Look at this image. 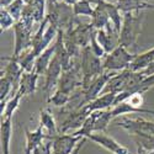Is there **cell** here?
Returning a JSON list of instances; mask_svg holds the SVG:
<instances>
[{"mask_svg": "<svg viewBox=\"0 0 154 154\" xmlns=\"http://www.w3.org/2000/svg\"><path fill=\"white\" fill-rule=\"evenodd\" d=\"M63 73V67H62V63L59 62V59L54 56L52 62H51L49 67L45 74L46 79H45V86H43V91L47 95V99L51 96V93H52L53 89L58 85L59 79L62 76Z\"/></svg>", "mask_w": 154, "mask_h": 154, "instance_id": "obj_10", "label": "cell"}, {"mask_svg": "<svg viewBox=\"0 0 154 154\" xmlns=\"http://www.w3.org/2000/svg\"><path fill=\"white\" fill-rule=\"evenodd\" d=\"M115 125L126 130L130 136H154V122L143 119L119 117V120H115Z\"/></svg>", "mask_w": 154, "mask_h": 154, "instance_id": "obj_6", "label": "cell"}, {"mask_svg": "<svg viewBox=\"0 0 154 154\" xmlns=\"http://www.w3.org/2000/svg\"><path fill=\"white\" fill-rule=\"evenodd\" d=\"M33 9V15L36 22H42L46 19V9H47V0H35L32 5Z\"/></svg>", "mask_w": 154, "mask_h": 154, "instance_id": "obj_31", "label": "cell"}, {"mask_svg": "<svg viewBox=\"0 0 154 154\" xmlns=\"http://www.w3.org/2000/svg\"><path fill=\"white\" fill-rule=\"evenodd\" d=\"M91 0H80V2H78L73 6L74 15L91 17L94 14V6H91Z\"/></svg>", "mask_w": 154, "mask_h": 154, "instance_id": "obj_29", "label": "cell"}, {"mask_svg": "<svg viewBox=\"0 0 154 154\" xmlns=\"http://www.w3.org/2000/svg\"><path fill=\"white\" fill-rule=\"evenodd\" d=\"M142 72H143L147 76H148V75H153V74H154V62L150 64V66H149L148 68H146V69H144V70H142Z\"/></svg>", "mask_w": 154, "mask_h": 154, "instance_id": "obj_37", "label": "cell"}, {"mask_svg": "<svg viewBox=\"0 0 154 154\" xmlns=\"http://www.w3.org/2000/svg\"><path fill=\"white\" fill-rule=\"evenodd\" d=\"M90 48H91L93 53H94L96 57H99V58H101V59H102V58H105L106 53H105L104 48L101 47V45L99 43L97 38H96V30L94 31V33H93V36H91V40H90Z\"/></svg>", "mask_w": 154, "mask_h": 154, "instance_id": "obj_34", "label": "cell"}, {"mask_svg": "<svg viewBox=\"0 0 154 154\" xmlns=\"http://www.w3.org/2000/svg\"><path fill=\"white\" fill-rule=\"evenodd\" d=\"M86 138H83L82 140H80V143L78 144V147H76L75 149H74V152L72 153V154H80V152H82V149H83V147H84V144L86 143Z\"/></svg>", "mask_w": 154, "mask_h": 154, "instance_id": "obj_36", "label": "cell"}, {"mask_svg": "<svg viewBox=\"0 0 154 154\" xmlns=\"http://www.w3.org/2000/svg\"><path fill=\"white\" fill-rule=\"evenodd\" d=\"M47 15L49 23L54 25L59 30L66 32L75 25V15L73 11V6L67 5L63 2H58L56 4H48Z\"/></svg>", "mask_w": 154, "mask_h": 154, "instance_id": "obj_2", "label": "cell"}, {"mask_svg": "<svg viewBox=\"0 0 154 154\" xmlns=\"http://www.w3.org/2000/svg\"><path fill=\"white\" fill-rule=\"evenodd\" d=\"M15 0H0V4H2V8H8L10 4H12Z\"/></svg>", "mask_w": 154, "mask_h": 154, "instance_id": "obj_38", "label": "cell"}, {"mask_svg": "<svg viewBox=\"0 0 154 154\" xmlns=\"http://www.w3.org/2000/svg\"><path fill=\"white\" fill-rule=\"evenodd\" d=\"M25 6H26V4H25L23 0H15L12 4H10L8 8H5L8 11H9V14L14 17V20L16 22L20 21L21 16H22V12H23V9Z\"/></svg>", "mask_w": 154, "mask_h": 154, "instance_id": "obj_32", "label": "cell"}, {"mask_svg": "<svg viewBox=\"0 0 154 154\" xmlns=\"http://www.w3.org/2000/svg\"><path fill=\"white\" fill-rule=\"evenodd\" d=\"M144 2H146V0H144Z\"/></svg>", "mask_w": 154, "mask_h": 154, "instance_id": "obj_43", "label": "cell"}, {"mask_svg": "<svg viewBox=\"0 0 154 154\" xmlns=\"http://www.w3.org/2000/svg\"><path fill=\"white\" fill-rule=\"evenodd\" d=\"M140 154H154V150L153 152H148V153H140Z\"/></svg>", "mask_w": 154, "mask_h": 154, "instance_id": "obj_41", "label": "cell"}, {"mask_svg": "<svg viewBox=\"0 0 154 154\" xmlns=\"http://www.w3.org/2000/svg\"><path fill=\"white\" fill-rule=\"evenodd\" d=\"M89 116V113L86 112L85 107H82L78 111H74L67 115L66 120L62 122V126L59 128V133H68L72 130L78 131L79 128L83 126L84 121L86 120V117Z\"/></svg>", "mask_w": 154, "mask_h": 154, "instance_id": "obj_12", "label": "cell"}, {"mask_svg": "<svg viewBox=\"0 0 154 154\" xmlns=\"http://www.w3.org/2000/svg\"><path fill=\"white\" fill-rule=\"evenodd\" d=\"M40 125L43 126L45 130L48 131V136L49 139H53L54 137H57L59 134V130L57 128L56 121L52 112H51L49 109H43L40 112Z\"/></svg>", "mask_w": 154, "mask_h": 154, "instance_id": "obj_21", "label": "cell"}, {"mask_svg": "<svg viewBox=\"0 0 154 154\" xmlns=\"http://www.w3.org/2000/svg\"><path fill=\"white\" fill-rule=\"evenodd\" d=\"M83 86V74L80 68V62L75 60L74 66L62 73L59 83L57 85V90H60L68 95H72L75 90Z\"/></svg>", "mask_w": 154, "mask_h": 154, "instance_id": "obj_5", "label": "cell"}, {"mask_svg": "<svg viewBox=\"0 0 154 154\" xmlns=\"http://www.w3.org/2000/svg\"><path fill=\"white\" fill-rule=\"evenodd\" d=\"M83 137L69 134V133H59L52 139V153L53 154H72L74 149L78 147Z\"/></svg>", "mask_w": 154, "mask_h": 154, "instance_id": "obj_8", "label": "cell"}, {"mask_svg": "<svg viewBox=\"0 0 154 154\" xmlns=\"http://www.w3.org/2000/svg\"><path fill=\"white\" fill-rule=\"evenodd\" d=\"M58 2H60V0H47V5H48V4H56V3H58Z\"/></svg>", "mask_w": 154, "mask_h": 154, "instance_id": "obj_40", "label": "cell"}, {"mask_svg": "<svg viewBox=\"0 0 154 154\" xmlns=\"http://www.w3.org/2000/svg\"><path fill=\"white\" fill-rule=\"evenodd\" d=\"M58 32H59V30L54 26V25L48 23V26H47V29H46V31H45V33H43V37H42L40 45L37 46V48L32 49L33 53L36 54V57H38V56H40V54L43 52V51H46V49L51 46V42H52L54 38H57Z\"/></svg>", "mask_w": 154, "mask_h": 154, "instance_id": "obj_23", "label": "cell"}, {"mask_svg": "<svg viewBox=\"0 0 154 154\" xmlns=\"http://www.w3.org/2000/svg\"><path fill=\"white\" fill-rule=\"evenodd\" d=\"M2 60H8V66L5 67L4 72H2V75L8 78L16 89H19V84L21 80V76L23 74V69L17 63V60L12 57H2Z\"/></svg>", "mask_w": 154, "mask_h": 154, "instance_id": "obj_16", "label": "cell"}, {"mask_svg": "<svg viewBox=\"0 0 154 154\" xmlns=\"http://www.w3.org/2000/svg\"><path fill=\"white\" fill-rule=\"evenodd\" d=\"M54 53H56V43L51 45L46 51H43V52L36 58L33 72H36L38 75H45L51 62H52V59L54 57Z\"/></svg>", "mask_w": 154, "mask_h": 154, "instance_id": "obj_19", "label": "cell"}, {"mask_svg": "<svg viewBox=\"0 0 154 154\" xmlns=\"http://www.w3.org/2000/svg\"><path fill=\"white\" fill-rule=\"evenodd\" d=\"M88 140H91L95 144L105 148L106 150L111 152L112 154H130V150H128L125 146L120 144L117 140H115L112 137L106 136L104 132H94L90 136L86 137Z\"/></svg>", "mask_w": 154, "mask_h": 154, "instance_id": "obj_9", "label": "cell"}, {"mask_svg": "<svg viewBox=\"0 0 154 154\" xmlns=\"http://www.w3.org/2000/svg\"><path fill=\"white\" fill-rule=\"evenodd\" d=\"M15 23H16V21L9 14V11L6 9L2 8V10H0V29H2V32L14 27Z\"/></svg>", "mask_w": 154, "mask_h": 154, "instance_id": "obj_33", "label": "cell"}, {"mask_svg": "<svg viewBox=\"0 0 154 154\" xmlns=\"http://www.w3.org/2000/svg\"><path fill=\"white\" fill-rule=\"evenodd\" d=\"M14 33H15V48L12 57H19L21 53L32 48V30L27 29L26 26L19 21L14 25Z\"/></svg>", "mask_w": 154, "mask_h": 154, "instance_id": "obj_7", "label": "cell"}, {"mask_svg": "<svg viewBox=\"0 0 154 154\" xmlns=\"http://www.w3.org/2000/svg\"><path fill=\"white\" fill-rule=\"evenodd\" d=\"M132 70L131 69H125L122 72H119V73H115L110 80L107 82L104 91H102V94H106V93H122L125 90V86H126V83L128 80V78H130Z\"/></svg>", "mask_w": 154, "mask_h": 154, "instance_id": "obj_15", "label": "cell"}, {"mask_svg": "<svg viewBox=\"0 0 154 154\" xmlns=\"http://www.w3.org/2000/svg\"><path fill=\"white\" fill-rule=\"evenodd\" d=\"M80 68L83 74V89H86L97 76L104 74V66H102V59L96 57L90 46H88L82 49L80 52Z\"/></svg>", "mask_w": 154, "mask_h": 154, "instance_id": "obj_1", "label": "cell"}, {"mask_svg": "<svg viewBox=\"0 0 154 154\" xmlns=\"http://www.w3.org/2000/svg\"><path fill=\"white\" fill-rule=\"evenodd\" d=\"M153 62H154V47L140 54H137L128 69H131L132 72H142L146 68H148Z\"/></svg>", "mask_w": 154, "mask_h": 154, "instance_id": "obj_22", "label": "cell"}, {"mask_svg": "<svg viewBox=\"0 0 154 154\" xmlns=\"http://www.w3.org/2000/svg\"><path fill=\"white\" fill-rule=\"evenodd\" d=\"M32 154H53L52 153V139H46L40 147H37Z\"/></svg>", "mask_w": 154, "mask_h": 154, "instance_id": "obj_35", "label": "cell"}, {"mask_svg": "<svg viewBox=\"0 0 154 154\" xmlns=\"http://www.w3.org/2000/svg\"><path fill=\"white\" fill-rule=\"evenodd\" d=\"M117 6L122 14L137 12L144 9H150L152 4H147L144 0H117Z\"/></svg>", "mask_w": 154, "mask_h": 154, "instance_id": "obj_25", "label": "cell"}, {"mask_svg": "<svg viewBox=\"0 0 154 154\" xmlns=\"http://www.w3.org/2000/svg\"><path fill=\"white\" fill-rule=\"evenodd\" d=\"M43 126L38 125V127L35 131H30L26 130L25 133H26V148H25V154H32L33 150L40 147L46 139H49L48 134H45L43 132Z\"/></svg>", "mask_w": 154, "mask_h": 154, "instance_id": "obj_14", "label": "cell"}, {"mask_svg": "<svg viewBox=\"0 0 154 154\" xmlns=\"http://www.w3.org/2000/svg\"><path fill=\"white\" fill-rule=\"evenodd\" d=\"M117 97V93H106L102 94L99 97H96L95 100L90 101L89 104H86L84 107L86 110V112L90 115L91 112L95 111H102V110H109L110 107L115 106V101Z\"/></svg>", "mask_w": 154, "mask_h": 154, "instance_id": "obj_13", "label": "cell"}, {"mask_svg": "<svg viewBox=\"0 0 154 154\" xmlns=\"http://www.w3.org/2000/svg\"><path fill=\"white\" fill-rule=\"evenodd\" d=\"M137 54H132L127 51L123 46H117L111 53L106 54L104 60H102V66H104L105 72H115L119 73L125 69H128L132 62L134 60Z\"/></svg>", "mask_w": 154, "mask_h": 154, "instance_id": "obj_4", "label": "cell"}, {"mask_svg": "<svg viewBox=\"0 0 154 154\" xmlns=\"http://www.w3.org/2000/svg\"><path fill=\"white\" fill-rule=\"evenodd\" d=\"M142 15L140 11L137 12H127L123 14V21H122V29L120 32V45L131 48L136 46L137 38L140 35V30H142Z\"/></svg>", "mask_w": 154, "mask_h": 154, "instance_id": "obj_3", "label": "cell"}, {"mask_svg": "<svg viewBox=\"0 0 154 154\" xmlns=\"http://www.w3.org/2000/svg\"><path fill=\"white\" fill-rule=\"evenodd\" d=\"M150 9H153V10H154V5H152V6H150Z\"/></svg>", "mask_w": 154, "mask_h": 154, "instance_id": "obj_42", "label": "cell"}, {"mask_svg": "<svg viewBox=\"0 0 154 154\" xmlns=\"http://www.w3.org/2000/svg\"><path fill=\"white\" fill-rule=\"evenodd\" d=\"M40 78L36 72H23L21 80L19 84V89L17 93L23 97V96H30L32 94H35L36 89H37V80Z\"/></svg>", "mask_w": 154, "mask_h": 154, "instance_id": "obj_17", "label": "cell"}, {"mask_svg": "<svg viewBox=\"0 0 154 154\" xmlns=\"http://www.w3.org/2000/svg\"><path fill=\"white\" fill-rule=\"evenodd\" d=\"M0 132H2L3 154H10V143H11V138H12V119L2 120Z\"/></svg>", "mask_w": 154, "mask_h": 154, "instance_id": "obj_26", "label": "cell"}, {"mask_svg": "<svg viewBox=\"0 0 154 154\" xmlns=\"http://www.w3.org/2000/svg\"><path fill=\"white\" fill-rule=\"evenodd\" d=\"M128 113H149V115H154V110L134 106L128 100H126L123 102H120L119 105L113 106L111 109L112 120H116V119L122 117V116H125V115H128Z\"/></svg>", "mask_w": 154, "mask_h": 154, "instance_id": "obj_18", "label": "cell"}, {"mask_svg": "<svg viewBox=\"0 0 154 154\" xmlns=\"http://www.w3.org/2000/svg\"><path fill=\"white\" fill-rule=\"evenodd\" d=\"M22 96L16 91V94L12 95L5 104V107L2 112V120H6V119H12V115L15 113V111L19 109L20 101H21Z\"/></svg>", "mask_w": 154, "mask_h": 154, "instance_id": "obj_27", "label": "cell"}, {"mask_svg": "<svg viewBox=\"0 0 154 154\" xmlns=\"http://www.w3.org/2000/svg\"><path fill=\"white\" fill-rule=\"evenodd\" d=\"M115 74V72H105L104 74H101L97 78L89 85L86 89H84V101L85 105L89 104L90 101L95 100L96 97H99L101 95V93L104 91V89L107 84V82L110 80V78Z\"/></svg>", "mask_w": 154, "mask_h": 154, "instance_id": "obj_11", "label": "cell"}, {"mask_svg": "<svg viewBox=\"0 0 154 154\" xmlns=\"http://www.w3.org/2000/svg\"><path fill=\"white\" fill-rule=\"evenodd\" d=\"M70 99V95L66 94V93H63L60 90H56L53 93V95H51L48 99H47V102L48 104H52L53 106L56 107H64L67 104H68V101Z\"/></svg>", "mask_w": 154, "mask_h": 154, "instance_id": "obj_30", "label": "cell"}, {"mask_svg": "<svg viewBox=\"0 0 154 154\" xmlns=\"http://www.w3.org/2000/svg\"><path fill=\"white\" fill-rule=\"evenodd\" d=\"M23 2H25V4H26V5H32L35 3V0H23Z\"/></svg>", "mask_w": 154, "mask_h": 154, "instance_id": "obj_39", "label": "cell"}, {"mask_svg": "<svg viewBox=\"0 0 154 154\" xmlns=\"http://www.w3.org/2000/svg\"><path fill=\"white\" fill-rule=\"evenodd\" d=\"M102 4H104V8H105L106 11H107L111 23L113 25L115 30H116V31L119 32V35H120L121 29H122L123 14L120 11L117 4H112V3H110V2H106V0H102Z\"/></svg>", "mask_w": 154, "mask_h": 154, "instance_id": "obj_24", "label": "cell"}, {"mask_svg": "<svg viewBox=\"0 0 154 154\" xmlns=\"http://www.w3.org/2000/svg\"><path fill=\"white\" fill-rule=\"evenodd\" d=\"M96 5L94 6V14L91 16V25L97 31V30H102L106 27V25L110 21V17H109V14L106 9L104 8V4H102V0H95Z\"/></svg>", "mask_w": 154, "mask_h": 154, "instance_id": "obj_20", "label": "cell"}, {"mask_svg": "<svg viewBox=\"0 0 154 154\" xmlns=\"http://www.w3.org/2000/svg\"><path fill=\"white\" fill-rule=\"evenodd\" d=\"M112 121V116H111V110H102V111H97L96 113V121H95V132H104L106 128L109 127V125Z\"/></svg>", "mask_w": 154, "mask_h": 154, "instance_id": "obj_28", "label": "cell"}]
</instances>
